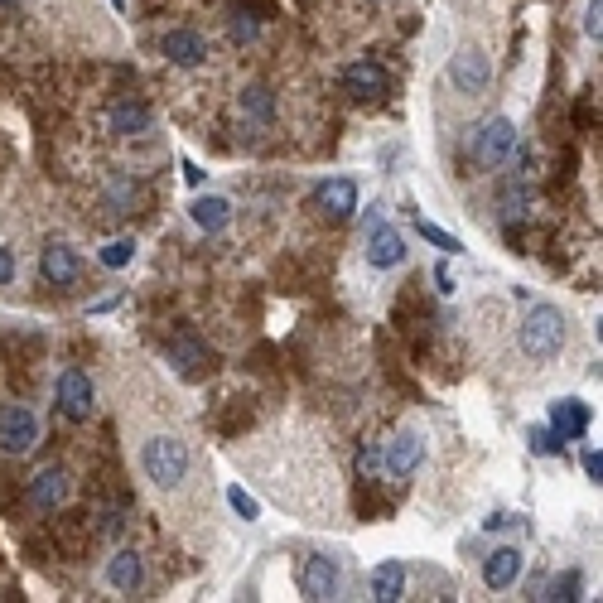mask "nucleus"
<instances>
[{"mask_svg":"<svg viewBox=\"0 0 603 603\" xmlns=\"http://www.w3.org/2000/svg\"><path fill=\"white\" fill-rule=\"evenodd\" d=\"M34 444H39V415L29 411L25 401H5L0 406V454L25 459Z\"/></svg>","mask_w":603,"mask_h":603,"instance_id":"7ed1b4c3","label":"nucleus"},{"mask_svg":"<svg viewBox=\"0 0 603 603\" xmlns=\"http://www.w3.org/2000/svg\"><path fill=\"white\" fill-rule=\"evenodd\" d=\"M189 213H193V222H198L203 232H222V227L232 222V203L213 193V198H198V203H193Z\"/></svg>","mask_w":603,"mask_h":603,"instance_id":"aec40b11","label":"nucleus"},{"mask_svg":"<svg viewBox=\"0 0 603 603\" xmlns=\"http://www.w3.org/2000/svg\"><path fill=\"white\" fill-rule=\"evenodd\" d=\"M550 435L560 439H584L589 435V406L584 401H575V396H560V401H550Z\"/></svg>","mask_w":603,"mask_h":603,"instance_id":"9b49d317","label":"nucleus"},{"mask_svg":"<svg viewBox=\"0 0 603 603\" xmlns=\"http://www.w3.org/2000/svg\"><path fill=\"white\" fill-rule=\"evenodd\" d=\"M594 121H599V107H594V97H579V102H575V126H579V131H589Z\"/></svg>","mask_w":603,"mask_h":603,"instance_id":"c85d7f7f","label":"nucleus"},{"mask_svg":"<svg viewBox=\"0 0 603 603\" xmlns=\"http://www.w3.org/2000/svg\"><path fill=\"white\" fill-rule=\"evenodd\" d=\"M242 111H247L251 121H261V126H266V121H271L275 116V97H271V87H247V92H242Z\"/></svg>","mask_w":603,"mask_h":603,"instance_id":"5701e85b","label":"nucleus"},{"mask_svg":"<svg viewBox=\"0 0 603 603\" xmlns=\"http://www.w3.org/2000/svg\"><path fill=\"white\" fill-rule=\"evenodd\" d=\"M584 473H589L594 483L603 478V454H599V449H584Z\"/></svg>","mask_w":603,"mask_h":603,"instance_id":"2f4dec72","label":"nucleus"},{"mask_svg":"<svg viewBox=\"0 0 603 603\" xmlns=\"http://www.w3.org/2000/svg\"><path fill=\"white\" fill-rule=\"evenodd\" d=\"M517 348L526 362H555L565 348V314L555 304H536L526 319H521Z\"/></svg>","mask_w":603,"mask_h":603,"instance_id":"f03ea898","label":"nucleus"},{"mask_svg":"<svg viewBox=\"0 0 603 603\" xmlns=\"http://www.w3.org/2000/svg\"><path fill=\"white\" fill-rule=\"evenodd\" d=\"M406 261V237L396 227H372V242H367V266L372 271H396Z\"/></svg>","mask_w":603,"mask_h":603,"instance_id":"4468645a","label":"nucleus"},{"mask_svg":"<svg viewBox=\"0 0 603 603\" xmlns=\"http://www.w3.org/2000/svg\"><path fill=\"white\" fill-rule=\"evenodd\" d=\"M111 131H121V136H140V131H150V107H140V102H121V107H111Z\"/></svg>","mask_w":603,"mask_h":603,"instance_id":"412c9836","label":"nucleus"},{"mask_svg":"<svg viewBox=\"0 0 603 603\" xmlns=\"http://www.w3.org/2000/svg\"><path fill=\"white\" fill-rule=\"evenodd\" d=\"M39 271H44V280H49V285L68 290V285L78 280V256H73V247H68V242H49V247H44V256H39Z\"/></svg>","mask_w":603,"mask_h":603,"instance_id":"2eb2a0df","label":"nucleus"},{"mask_svg":"<svg viewBox=\"0 0 603 603\" xmlns=\"http://www.w3.org/2000/svg\"><path fill=\"white\" fill-rule=\"evenodd\" d=\"M131 261H136V242H131V237H116V242L102 247V266H107V271H121V266H131Z\"/></svg>","mask_w":603,"mask_h":603,"instance_id":"b1692460","label":"nucleus"},{"mask_svg":"<svg viewBox=\"0 0 603 603\" xmlns=\"http://www.w3.org/2000/svg\"><path fill=\"white\" fill-rule=\"evenodd\" d=\"M579 589H584V579L570 570V575H560V579H550V594L546 599H560V603H570V599H579Z\"/></svg>","mask_w":603,"mask_h":603,"instance_id":"393cba45","label":"nucleus"},{"mask_svg":"<svg viewBox=\"0 0 603 603\" xmlns=\"http://www.w3.org/2000/svg\"><path fill=\"white\" fill-rule=\"evenodd\" d=\"M68 493H73V478H68V468H58V464L39 468V473L29 478V488H25L34 512H58V507L68 502Z\"/></svg>","mask_w":603,"mask_h":603,"instance_id":"6e6552de","label":"nucleus"},{"mask_svg":"<svg viewBox=\"0 0 603 603\" xmlns=\"http://www.w3.org/2000/svg\"><path fill=\"white\" fill-rule=\"evenodd\" d=\"M343 83H348V92H357V97H386V73L382 63H372V58H357V63H348V73H343Z\"/></svg>","mask_w":603,"mask_h":603,"instance_id":"a211bd4d","label":"nucleus"},{"mask_svg":"<svg viewBox=\"0 0 603 603\" xmlns=\"http://www.w3.org/2000/svg\"><path fill=\"white\" fill-rule=\"evenodd\" d=\"M517 150V126L507 121V116H493L483 131H478V140H473V165L478 169H497L507 155Z\"/></svg>","mask_w":603,"mask_h":603,"instance_id":"0eeeda50","label":"nucleus"},{"mask_svg":"<svg viewBox=\"0 0 603 603\" xmlns=\"http://www.w3.org/2000/svg\"><path fill=\"white\" fill-rule=\"evenodd\" d=\"M160 49H165V58L174 68H198L208 58V39L198 29H169L165 39H160Z\"/></svg>","mask_w":603,"mask_h":603,"instance_id":"f8f14e48","label":"nucleus"},{"mask_svg":"<svg viewBox=\"0 0 603 603\" xmlns=\"http://www.w3.org/2000/svg\"><path fill=\"white\" fill-rule=\"evenodd\" d=\"M521 570H526L521 546H497L493 555L483 560V584H488V589H512L521 579Z\"/></svg>","mask_w":603,"mask_h":603,"instance_id":"ddd939ff","label":"nucleus"},{"mask_svg":"<svg viewBox=\"0 0 603 603\" xmlns=\"http://www.w3.org/2000/svg\"><path fill=\"white\" fill-rule=\"evenodd\" d=\"M140 473H145L160 493H179L193 478V454H189V444H184V435L150 430V435L140 439Z\"/></svg>","mask_w":603,"mask_h":603,"instance_id":"f257e3e1","label":"nucleus"},{"mask_svg":"<svg viewBox=\"0 0 603 603\" xmlns=\"http://www.w3.org/2000/svg\"><path fill=\"white\" fill-rule=\"evenodd\" d=\"M531 449H536V454H555V449H560V439L550 435V430H531Z\"/></svg>","mask_w":603,"mask_h":603,"instance_id":"7c9ffc66","label":"nucleus"},{"mask_svg":"<svg viewBox=\"0 0 603 603\" xmlns=\"http://www.w3.org/2000/svg\"><path fill=\"white\" fill-rule=\"evenodd\" d=\"M251 420H256V401H251V396H227V411H222L218 430L222 435H242Z\"/></svg>","mask_w":603,"mask_h":603,"instance_id":"4be33fe9","label":"nucleus"},{"mask_svg":"<svg viewBox=\"0 0 603 603\" xmlns=\"http://www.w3.org/2000/svg\"><path fill=\"white\" fill-rule=\"evenodd\" d=\"M54 401L73 425H83V420L97 415V386H92V377H87L83 367H63V372H58V386H54Z\"/></svg>","mask_w":603,"mask_h":603,"instance_id":"20e7f679","label":"nucleus"},{"mask_svg":"<svg viewBox=\"0 0 603 603\" xmlns=\"http://www.w3.org/2000/svg\"><path fill=\"white\" fill-rule=\"evenodd\" d=\"M232 39H237V44H251V39H256V20H247L242 10H232Z\"/></svg>","mask_w":603,"mask_h":603,"instance_id":"cd10ccee","label":"nucleus"},{"mask_svg":"<svg viewBox=\"0 0 603 603\" xmlns=\"http://www.w3.org/2000/svg\"><path fill=\"white\" fill-rule=\"evenodd\" d=\"M15 280V251L0 247V285H10Z\"/></svg>","mask_w":603,"mask_h":603,"instance_id":"473e14b6","label":"nucleus"},{"mask_svg":"<svg viewBox=\"0 0 603 603\" xmlns=\"http://www.w3.org/2000/svg\"><path fill=\"white\" fill-rule=\"evenodd\" d=\"M343 575H338V560L333 555H309L300 565V594L304 599H338Z\"/></svg>","mask_w":603,"mask_h":603,"instance_id":"1a4fd4ad","label":"nucleus"},{"mask_svg":"<svg viewBox=\"0 0 603 603\" xmlns=\"http://www.w3.org/2000/svg\"><path fill=\"white\" fill-rule=\"evenodd\" d=\"M435 290H439V295H454V275H449V271H435Z\"/></svg>","mask_w":603,"mask_h":603,"instance_id":"f704fd0d","label":"nucleus"},{"mask_svg":"<svg viewBox=\"0 0 603 603\" xmlns=\"http://www.w3.org/2000/svg\"><path fill=\"white\" fill-rule=\"evenodd\" d=\"M242 5H251L261 20H271V15H275V0H242Z\"/></svg>","mask_w":603,"mask_h":603,"instance_id":"72a5a7b5","label":"nucleus"},{"mask_svg":"<svg viewBox=\"0 0 603 603\" xmlns=\"http://www.w3.org/2000/svg\"><path fill=\"white\" fill-rule=\"evenodd\" d=\"M0 5H15V0H0Z\"/></svg>","mask_w":603,"mask_h":603,"instance_id":"c9c22d12","label":"nucleus"},{"mask_svg":"<svg viewBox=\"0 0 603 603\" xmlns=\"http://www.w3.org/2000/svg\"><path fill=\"white\" fill-rule=\"evenodd\" d=\"M420 237H425V242H430V247H439V251H449V256H459V237H449V232H439L435 222H420Z\"/></svg>","mask_w":603,"mask_h":603,"instance_id":"a878e982","label":"nucleus"},{"mask_svg":"<svg viewBox=\"0 0 603 603\" xmlns=\"http://www.w3.org/2000/svg\"><path fill=\"white\" fill-rule=\"evenodd\" d=\"M406 565L401 560H382L377 570H372V599L377 603H396L401 594H406Z\"/></svg>","mask_w":603,"mask_h":603,"instance_id":"6ab92c4d","label":"nucleus"},{"mask_svg":"<svg viewBox=\"0 0 603 603\" xmlns=\"http://www.w3.org/2000/svg\"><path fill=\"white\" fill-rule=\"evenodd\" d=\"M314 203H319V213L333 222H343V218H353V208H357V184L353 179H329L324 189L314 193Z\"/></svg>","mask_w":603,"mask_h":603,"instance_id":"dca6fc26","label":"nucleus"},{"mask_svg":"<svg viewBox=\"0 0 603 603\" xmlns=\"http://www.w3.org/2000/svg\"><path fill=\"white\" fill-rule=\"evenodd\" d=\"M449 87H454L459 97H468V102L493 87V63H488V54H483L478 44H468V49H459V54L449 58Z\"/></svg>","mask_w":603,"mask_h":603,"instance_id":"39448f33","label":"nucleus"},{"mask_svg":"<svg viewBox=\"0 0 603 603\" xmlns=\"http://www.w3.org/2000/svg\"><path fill=\"white\" fill-rule=\"evenodd\" d=\"M420 454H425V439L415 435V430H401V435H391V439H386V449H382L386 478H411L415 464H420Z\"/></svg>","mask_w":603,"mask_h":603,"instance_id":"9d476101","label":"nucleus"},{"mask_svg":"<svg viewBox=\"0 0 603 603\" xmlns=\"http://www.w3.org/2000/svg\"><path fill=\"white\" fill-rule=\"evenodd\" d=\"M169 362H174V372H179L184 382H208V377L218 372V353H213L208 343H198L193 333H179V338L169 343Z\"/></svg>","mask_w":603,"mask_h":603,"instance_id":"423d86ee","label":"nucleus"},{"mask_svg":"<svg viewBox=\"0 0 603 603\" xmlns=\"http://www.w3.org/2000/svg\"><path fill=\"white\" fill-rule=\"evenodd\" d=\"M227 502H232V512H237V517H247V521H256V512H261V507H256V497H247V488H227Z\"/></svg>","mask_w":603,"mask_h":603,"instance_id":"bb28decb","label":"nucleus"},{"mask_svg":"<svg viewBox=\"0 0 603 603\" xmlns=\"http://www.w3.org/2000/svg\"><path fill=\"white\" fill-rule=\"evenodd\" d=\"M603 0H589V10H584V34H589V39H599V29H603Z\"/></svg>","mask_w":603,"mask_h":603,"instance_id":"c756f323","label":"nucleus"},{"mask_svg":"<svg viewBox=\"0 0 603 603\" xmlns=\"http://www.w3.org/2000/svg\"><path fill=\"white\" fill-rule=\"evenodd\" d=\"M107 584L116 589V594H136L140 584H145V565H140L136 550H116V555H111Z\"/></svg>","mask_w":603,"mask_h":603,"instance_id":"f3484780","label":"nucleus"}]
</instances>
